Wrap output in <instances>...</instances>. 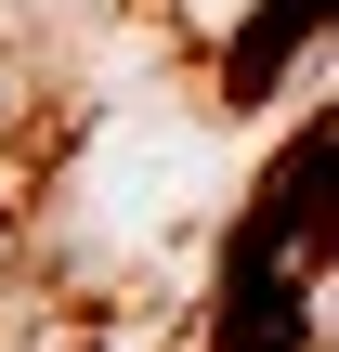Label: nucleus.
I'll return each mask as SVG.
<instances>
[{"label": "nucleus", "mask_w": 339, "mask_h": 352, "mask_svg": "<svg viewBox=\"0 0 339 352\" xmlns=\"http://www.w3.org/2000/svg\"><path fill=\"white\" fill-rule=\"evenodd\" d=\"M339 183V131H300L261 183V209L222 248V340L209 352H300L314 340V287H327V196Z\"/></svg>", "instance_id": "nucleus-1"}, {"label": "nucleus", "mask_w": 339, "mask_h": 352, "mask_svg": "<svg viewBox=\"0 0 339 352\" xmlns=\"http://www.w3.org/2000/svg\"><path fill=\"white\" fill-rule=\"evenodd\" d=\"M314 26H327V0H261V13H248V39H235V65H222V91H235V104H261Z\"/></svg>", "instance_id": "nucleus-2"}]
</instances>
